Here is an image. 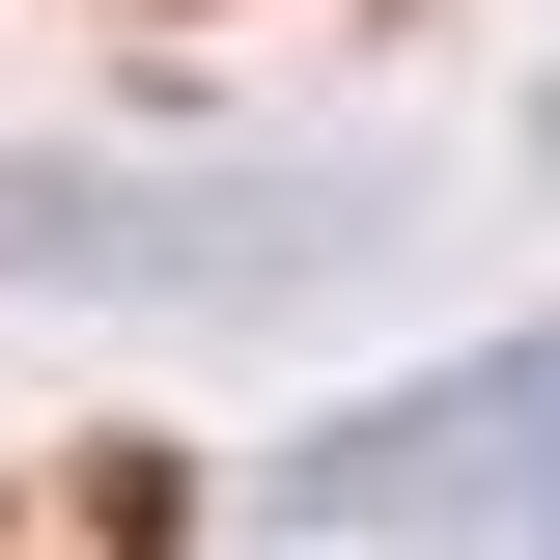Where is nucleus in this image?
Listing matches in <instances>:
<instances>
[{
  "label": "nucleus",
  "instance_id": "obj_1",
  "mask_svg": "<svg viewBox=\"0 0 560 560\" xmlns=\"http://www.w3.org/2000/svg\"><path fill=\"white\" fill-rule=\"evenodd\" d=\"M308 533H560V337L337 420V448H308Z\"/></svg>",
  "mask_w": 560,
  "mask_h": 560
}]
</instances>
